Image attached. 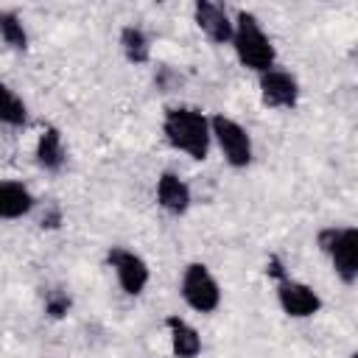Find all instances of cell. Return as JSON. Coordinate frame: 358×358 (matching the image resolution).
<instances>
[{"label": "cell", "mask_w": 358, "mask_h": 358, "mask_svg": "<svg viewBox=\"0 0 358 358\" xmlns=\"http://www.w3.org/2000/svg\"><path fill=\"white\" fill-rule=\"evenodd\" d=\"M162 134L176 151L187 154L190 159H207V154H210L213 129H210V117L201 109H193V106L165 109Z\"/></svg>", "instance_id": "1"}, {"label": "cell", "mask_w": 358, "mask_h": 358, "mask_svg": "<svg viewBox=\"0 0 358 358\" xmlns=\"http://www.w3.org/2000/svg\"><path fill=\"white\" fill-rule=\"evenodd\" d=\"M232 48L235 56L243 67L255 70V73H268L274 67L277 50L268 39V34L260 28L257 17L252 11H238L235 17V34H232Z\"/></svg>", "instance_id": "2"}, {"label": "cell", "mask_w": 358, "mask_h": 358, "mask_svg": "<svg viewBox=\"0 0 358 358\" xmlns=\"http://www.w3.org/2000/svg\"><path fill=\"white\" fill-rule=\"evenodd\" d=\"M316 243L330 255L333 271L341 282L358 280V227H327L316 235Z\"/></svg>", "instance_id": "3"}, {"label": "cell", "mask_w": 358, "mask_h": 358, "mask_svg": "<svg viewBox=\"0 0 358 358\" xmlns=\"http://www.w3.org/2000/svg\"><path fill=\"white\" fill-rule=\"evenodd\" d=\"M179 294L185 305L196 313H213L221 305V285L204 263H187L182 271Z\"/></svg>", "instance_id": "4"}, {"label": "cell", "mask_w": 358, "mask_h": 358, "mask_svg": "<svg viewBox=\"0 0 358 358\" xmlns=\"http://www.w3.org/2000/svg\"><path fill=\"white\" fill-rule=\"evenodd\" d=\"M210 129H213V140L218 143L224 159L232 168H246L252 162V137L238 120H232L227 115H213Z\"/></svg>", "instance_id": "5"}, {"label": "cell", "mask_w": 358, "mask_h": 358, "mask_svg": "<svg viewBox=\"0 0 358 358\" xmlns=\"http://www.w3.org/2000/svg\"><path fill=\"white\" fill-rule=\"evenodd\" d=\"M106 263L112 266V271H115L120 288H123L129 296H137V294L145 291L151 271H148V263H145L137 252H131V249H126V246H112V249L106 252Z\"/></svg>", "instance_id": "6"}, {"label": "cell", "mask_w": 358, "mask_h": 358, "mask_svg": "<svg viewBox=\"0 0 358 358\" xmlns=\"http://www.w3.org/2000/svg\"><path fill=\"white\" fill-rule=\"evenodd\" d=\"M277 302L282 313L291 319H310L322 310V296L316 294V288H310L308 282L291 280V277L277 282Z\"/></svg>", "instance_id": "7"}, {"label": "cell", "mask_w": 358, "mask_h": 358, "mask_svg": "<svg viewBox=\"0 0 358 358\" xmlns=\"http://www.w3.org/2000/svg\"><path fill=\"white\" fill-rule=\"evenodd\" d=\"M260 101L268 109H294L299 101V81L291 73L271 67L268 73H260Z\"/></svg>", "instance_id": "8"}, {"label": "cell", "mask_w": 358, "mask_h": 358, "mask_svg": "<svg viewBox=\"0 0 358 358\" xmlns=\"http://www.w3.org/2000/svg\"><path fill=\"white\" fill-rule=\"evenodd\" d=\"M193 20L199 25V31L213 42V45H227L232 42L235 34V20H229L227 8L210 0H199L193 6Z\"/></svg>", "instance_id": "9"}, {"label": "cell", "mask_w": 358, "mask_h": 358, "mask_svg": "<svg viewBox=\"0 0 358 358\" xmlns=\"http://www.w3.org/2000/svg\"><path fill=\"white\" fill-rule=\"evenodd\" d=\"M157 204L165 213H171V215L187 213V207H190V187H187V182L179 173H173V171H162L157 176Z\"/></svg>", "instance_id": "10"}, {"label": "cell", "mask_w": 358, "mask_h": 358, "mask_svg": "<svg viewBox=\"0 0 358 358\" xmlns=\"http://www.w3.org/2000/svg\"><path fill=\"white\" fill-rule=\"evenodd\" d=\"M34 157H36V165L42 171H62L64 162H67V151H64V143H62V131L56 126H45L42 134L36 137V148H34Z\"/></svg>", "instance_id": "11"}, {"label": "cell", "mask_w": 358, "mask_h": 358, "mask_svg": "<svg viewBox=\"0 0 358 358\" xmlns=\"http://www.w3.org/2000/svg\"><path fill=\"white\" fill-rule=\"evenodd\" d=\"M165 327L171 333V352L176 358H199V352H201V336H199V330L190 322H185L182 316L171 313L165 319Z\"/></svg>", "instance_id": "12"}, {"label": "cell", "mask_w": 358, "mask_h": 358, "mask_svg": "<svg viewBox=\"0 0 358 358\" xmlns=\"http://www.w3.org/2000/svg\"><path fill=\"white\" fill-rule=\"evenodd\" d=\"M34 196L31 190L22 185V182H14V179H6L0 185V218L6 221H17L22 215H28L34 210Z\"/></svg>", "instance_id": "13"}, {"label": "cell", "mask_w": 358, "mask_h": 358, "mask_svg": "<svg viewBox=\"0 0 358 358\" xmlns=\"http://www.w3.org/2000/svg\"><path fill=\"white\" fill-rule=\"evenodd\" d=\"M120 50L126 56V62L131 64H148L151 59V39L140 25H123L120 28Z\"/></svg>", "instance_id": "14"}, {"label": "cell", "mask_w": 358, "mask_h": 358, "mask_svg": "<svg viewBox=\"0 0 358 358\" xmlns=\"http://www.w3.org/2000/svg\"><path fill=\"white\" fill-rule=\"evenodd\" d=\"M0 120L11 129H25L28 126V106L11 87H0Z\"/></svg>", "instance_id": "15"}, {"label": "cell", "mask_w": 358, "mask_h": 358, "mask_svg": "<svg viewBox=\"0 0 358 358\" xmlns=\"http://www.w3.org/2000/svg\"><path fill=\"white\" fill-rule=\"evenodd\" d=\"M0 36L11 50H25L28 48V31L22 25V20L14 11H0Z\"/></svg>", "instance_id": "16"}, {"label": "cell", "mask_w": 358, "mask_h": 358, "mask_svg": "<svg viewBox=\"0 0 358 358\" xmlns=\"http://www.w3.org/2000/svg\"><path fill=\"white\" fill-rule=\"evenodd\" d=\"M70 305H73V299H70V291L67 288L56 285V288H48L45 291V313L50 319H64L67 310H70Z\"/></svg>", "instance_id": "17"}, {"label": "cell", "mask_w": 358, "mask_h": 358, "mask_svg": "<svg viewBox=\"0 0 358 358\" xmlns=\"http://www.w3.org/2000/svg\"><path fill=\"white\" fill-rule=\"evenodd\" d=\"M62 221H64L62 204H59V201H48L45 210L39 213V221H36V224H39V229H59Z\"/></svg>", "instance_id": "18"}, {"label": "cell", "mask_w": 358, "mask_h": 358, "mask_svg": "<svg viewBox=\"0 0 358 358\" xmlns=\"http://www.w3.org/2000/svg\"><path fill=\"white\" fill-rule=\"evenodd\" d=\"M154 84H157L159 92H173L182 84V76L176 70H171V67H159L157 76H154Z\"/></svg>", "instance_id": "19"}, {"label": "cell", "mask_w": 358, "mask_h": 358, "mask_svg": "<svg viewBox=\"0 0 358 358\" xmlns=\"http://www.w3.org/2000/svg\"><path fill=\"white\" fill-rule=\"evenodd\" d=\"M266 274H268V277H274V280H277V282H280V280H285V277H288V274H285V268H282V263H280V257H277V255H271V257H268V260H266Z\"/></svg>", "instance_id": "20"}, {"label": "cell", "mask_w": 358, "mask_h": 358, "mask_svg": "<svg viewBox=\"0 0 358 358\" xmlns=\"http://www.w3.org/2000/svg\"><path fill=\"white\" fill-rule=\"evenodd\" d=\"M350 358H358V352H352V355H350Z\"/></svg>", "instance_id": "21"}]
</instances>
